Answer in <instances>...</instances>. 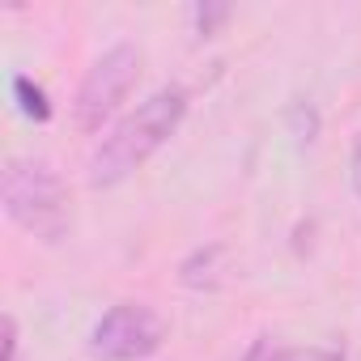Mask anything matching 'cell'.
<instances>
[{
	"instance_id": "9c48e42d",
	"label": "cell",
	"mask_w": 361,
	"mask_h": 361,
	"mask_svg": "<svg viewBox=\"0 0 361 361\" xmlns=\"http://www.w3.org/2000/svg\"><path fill=\"white\" fill-rule=\"evenodd\" d=\"M353 183H357V192H361V140H357V153H353Z\"/></svg>"
},
{
	"instance_id": "ba28073f",
	"label": "cell",
	"mask_w": 361,
	"mask_h": 361,
	"mask_svg": "<svg viewBox=\"0 0 361 361\" xmlns=\"http://www.w3.org/2000/svg\"><path fill=\"white\" fill-rule=\"evenodd\" d=\"M18 357V323H13V314H5V361H13Z\"/></svg>"
},
{
	"instance_id": "277c9868",
	"label": "cell",
	"mask_w": 361,
	"mask_h": 361,
	"mask_svg": "<svg viewBox=\"0 0 361 361\" xmlns=\"http://www.w3.org/2000/svg\"><path fill=\"white\" fill-rule=\"evenodd\" d=\"M166 319L145 302H119L111 306L94 331H90V357L94 361H145L161 348Z\"/></svg>"
},
{
	"instance_id": "7a4b0ae2",
	"label": "cell",
	"mask_w": 361,
	"mask_h": 361,
	"mask_svg": "<svg viewBox=\"0 0 361 361\" xmlns=\"http://www.w3.org/2000/svg\"><path fill=\"white\" fill-rule=\"evenodd\" d=\"M0 200L13 226L47 247H56L73 230V196L43 157H9L0 174Z\"/></svg>"
},
{
	"instance_id": "3957f363",
	"label": "cell",
	"mask_w": 361,
	"mask_h": 361,
	"mask_svg": "<svg viewBox=\"0 0 361 361\" xmlns=\"http://www.w3.org/2000/svg\"><path fill=\"white\" fill-rule=\"evenodd\" d=\"M136 77H140V47H136V43H115V47H106V51L90 64V73H85V81H81V90H77V102H73L77 128H81V132H102V123L128 102Z\"/></svg>"
},
{
	"instance_id": "8992f818",
	"label": "cell",
	"mask_w": 361,
	"mask_h": 361,
	"mask_svg": "<svg viewBox=\"0 0 361 361\" xmlns=\"http://www.w3.org/2000/svg\"><path fill=\"white\" fill-rule=\"evenodd\" d=\"M13 102H18V111H22L26 119H35V123H47V119H51L47 90H43V85H35L26 73H18V77H13Z\"/></svg>"
},
{
	"instance_id": "6da1fadb",
	"label": "cell",
	"mask_w": 361,
	"mask_h": 361,
	"mask_svg": "<svg viewBox=\"0 0 361 361\" xmlns=\"http://www.w3.org/2000/svg\"><path fill=\"white\" fill-rule=\"evenodd\" d=\"M188 115V90L178 85H161L157 94H149L136 111H128L94 149L90 157V188H119L123 178H132L174 132Z\"/></svg>"
},
{
	"instance_id": "52a82bcc",
	"label": "cell",
	"mask_w": 361,
	"mask_h": 361,
	"mask_svg": "<svg viewBox=\"0 0 361 361\" xmlns=\"http://www.w3.org/2000/svg\"><path fill=\"white\" fill-rule=\"evenodd\" d=\"M230 18V5H196L192 9V22H196V30L200 35H217V26Z\"/></svg>"
},
{
	"instance_id": "5b68a950",
	"label": "cell",
	"mask_w": 361,
	"mask_h": 361,
	"mask_svg": "<svg viewBox=\"0 0 361 361\" xmlns=\"http://www.w3.org/2000/svg\"><path fill=\"white\" fill-rule=\"evenodd\" d=\"M243 361H344V353H336V348H285V344L259 336Z\"/></svg>"
}]
</instances>
